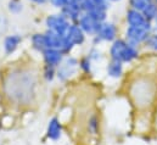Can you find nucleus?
<instances>
[{
    "label": "nucleus",
    "instance_id": "nucleus-1",
    "mask_svg": "<svg viewBox=\"0 0 157 145\" xmlns=\"http://www.w3.org/2000/svg\"><path fill=\"white\" fill-rule=\"evenodd\" d=\"M37 88L38 82L32 73H16L15 77H9L2 84L4 95L18 106L31 105L37 95Z\"/></svg>",
    "mask_w": 157,
    "mask_h": 145
},
{
    "label": "nucleus",
    "instance_id": "nucleus-2",
    "mask_svg": "<svg viewBox=\"0 0 157 145\" xmlns=\"http://www.w3.org/2000/svg\"><path fill=\"white\" fill-rule=\"evenodd\" d=\"M129 95L136 109L146 111L157 101V84L150 78H138L129 84Z\"/></svg>",
    "mask_w": 157,
    "mask_h": 145
},
{
    "label": "nucleus",
    "instance_id": "nucleus-3",
    "mask_svg": "<svg viewBox=\"0 0 157 145\" xmlns=\"http://www.w3.org/2000/svg\"><path fill=\"white\" fill-rule=\"evenodd\" d=\"M110 59L117 60L125 64H132L139 57V48L136 45L130 44L125 39H119L117 38L116 40L112 41L110 50H109Z\"/></svg>",
    "mask_w": 157,
    "mask_h": 145
},
{
    "label": "nucleus",
    "instance_id": "nucleus-4",
    "mask_svg": "<svg viewBox=\"0 0 157 145\" xmlns=\"http://www.w3.org/2000/svg\"><path fill=\"white\" fill-rule=\"evenodd\" d=\"M79 70V60L75 56L67 55L65 56L63 61L56 69V79L60 83H66L72 79Z\"/></svg>",
    "mask_w": 157,
    "mask_h": 145
},
{
    "label": "nucleus",
    "instance_id": "nucleus-5",
    "mask_svg": "<svg viewBox=\"0 0 157 145\" xmlns=\"http://www.w3.org/2000/svg\"><path fill=\"white\" fill-rule=\"evenodd\" d=\"M118 36V29L117 26L112 22H107V21H104L100 23V27H99V31L95 36L93 37L94 38V46L99 45L100 43L102 41H110L112 43L113 40L117 39Z\"/></svg>",
    "mask_w": 157,
    "mask_h": 145
},
{
    "label": "nucleus",
    "instance_id": "nucleus-6",
    "mask_svg": "<svg viewBox=\"0 0 157 145\" xmlns=\"http://www.w3.org/2000/svg\"><path fill=\"white\" fill-rule=\"evenodd\" d=\"M70 21L62 15H50L45 20V26L49 31H52L60 36H66L67 29L70 27Z\"/></svg>",
    "mask_w": 157,
    "mask_h": 145
},
{
    "label": "nucleus",
    "instance_id": "nucleus-7",
    "mask_svg": "<svg viewBox=\"0 0 157 145\" xmlns=\"http://www.w3.org/2000/svg\"><path fill=\"white\" fill-rule=\"evenodd\" d=\"M150 34H151V31H149L146 28L128 26L125 29V38L124 39L127 41H129L130 44L139 46L141 44H145V41L147 40Z\"/></svg>",
    "mask_w": 157,
    "mask_h": 145
},
{
    "label": "nucleus",
    "instance_id": "nucleus-8",
    "mask_svg": "<svg viewBox=\"0 0 157 145\" xmlns=\"http://www.w3.org/2000/svg\"><path fill=\"white\" fill-rule=\"evenodd\" d=\"M125 20H127L128 26H132V27H143V28H146L149 31H152V22L147 21L145 18V16L143 15V12L139 11V10L129 9L127 11Z\"/></svg>",
    "mask_w": 157,
    "mask_h": 145
},
{
    "label": "nucleus",
    "instance_id": "nucleus-9",
    "mask_svg": "<svg viewBox=\"0 0 157 145\" xmlns=\"http://www.w3.org/2000/svg\"><path fill=\"white\" fill-rule=\"evenodd\" d=\"M63 134V126L59 117H51L46 124L45 135L50 142H59Z\"/></svg>",
    "mask_w": 157,
    "mask_h": 145
},
{
    "label": "nucleus",
    "instance_id": "nucleus-10",
    "mask_svg": "<svg viewBox=\"0 0 157 145\" xmlns=\"http://www.w3.org/2000/svg\"><path fill=\"white\" fill-rule=\"evenodd\" d=\"M41 57H43V62L46 66H51V67H59L60 64L63 61L65 55L61 50L59 49H51L48 48L41 53Z\"/></svg>",
    "mask_w": 157,
    "mask_h": 145
},
{
    "label": "nucleus",
    "instance_id": "nucleus-11",
    "mask_svg": "<svg viewBox=\"0 0 157 145\" xmlns=\"http://www.w3.org/2000/svg\"><path fill=\"white\" fill-rule=\"evenodd\" d=\"M77 25L84 31V33L86 36H91L94 37L98 31H99V27H100V22L95 21L91 16H89L88 14H83L77 21Z\"/></svg>",
    "mask_w": 157,
    "mask_h": 145
},
{
    "label": "nucleus",
    "instance_id": "nucleus-12",
    "mask_svg": "<svg viewBox=\"0 0 157 145\" xmlns=\"http://www.w3.org/2000/svg\"><path fill=\"white\" fill-rule=\"evenodd\" d=\"M66 37L73 43L75 46H78V45L84 44L86 34L84 33V31L79 27L77 23H71L70 27H68V29H67Z\"/></svg>",
    "mask_w": 157,
    "mask_h": 145
},
{
    "label": "nucleus",
    "instance_id": "nucleus-13",
    "mask_svg": "<svg viewBox=\"0 0 157 145\" xmlns=\"http://www.w3.org/2000/svg\"><path fill=\"white\" fill-rule=\"evenodd\" d=\"M106 74L111 79H119L124 74V64L110 59V61L106 65Z\"/></svg>",
    "mask_w": 157,
    "mask_h": 145
},
{
    "label": "nucleus",
    "instance_id": "nucleus-14",
    "mask_svg": "<svg viewBox=\"0 0 157 145\" xmlns=\"http://www.w3.org/2000/svg\"><path fill=\"white\" fill-rule=\"evenodd\" d=\"M61 14L68 20V21H78V18L83 15V10L80 4L68 2L65 7L61 9Z\"/></svg>",
    "mask_w": 157,
    "mask_h": 145
},
{
    "label": "nucleus",
    "instance_id": "nucleus-15",
    "mask_svg": "<svg viewBox=\"0 0 157 145\" xmlns=\"http://www.w3.org/2000/svg\"><path fill=\"white\" fill-rule=\"evenodd\" d=\"M22 43V37L20 34H11V36H6L2 43V48H4V53L6 55H12L17 48L20 46V44Z\"/></svg>",
    "mask_w": 157,
    "mask_h": 145
},
{
    "label": "nucleus",
    "instance_id": "nucleus-16",
    "mask_svg": "<svg viewBox=\"0 0 157 145\" xmlns=\"http://www.w3.org/2000/svg\"><path fill=\"white\" fill-rule=\"evenodd\" d=\"M44 34H45V40H46V48L59 49V50L62 49L66 36H60V34H57L52 31H49V29Z\"/></svg>",
    "mask_w": 157,
    "mask_h": 145
},
{
    "label": "nucleus",
    "instance_id": "nucleus-17",
    "mask_svg": "<svg viewBox=\"0 0 157 145\" xmlns=\"http://www.w3.org/2000/svg\"><path fill=\"white\" fill-rule=\"evenodd\" d=\"M85 129L89 135H98L100 132V118L96 113H91L85 123Z\"/></svg>",
    "mask_w": 157,
    "mask_h": 145
},
{
    "label": "nucleus",
    "instance_id": "nucleus-18",
    "mask_svg": "<svg viewBox=\"0 0 157 145\" xmlns=\"http://www.w3.org/2000/svg\"><path fill=\"white\" fill-rule=\"evenodd\" d=\"M31 45L32 48L38 51V53H43L46 48V40H45V34L44 33H36L31 37Z\"/></svg>",
    "mask_w": 157,
    "mask_h": 145
},
{
    "label": "nucleus",
    "instance_id": "nucleus-19",
    "mask_svg": "<svg viewBox=\"0 0 157 145\" xmlns=\"http://www.w3.org/2000/svg\"><path fill=\"white\" fill-rule=\"evenodd\" d=\"M143 15L145 16V18L150 22H154V20L157 17V2L152 1L151 4H149L143 11Z\"/></svg>",
    "mask_w": 157,
    "mask_h": 145
},
{
    "label": "nucleus",
    "instance_id": "nucleus-20",
    "mask_svg": "<svg viewBox=\"0 0 157 145\" xmlns=\"http://www.w3.org/2000/svg\"><path fill=\"white\" fill-rule=\"evenodd\" d=\"M93 64L94 62L88 56H84L79 60V70L82 71L83 74L90 76V74H93Z\"/></svg>",
    "mask_w": 157,
    "mask_h": 145
},
{
    "label": "nucleus",
    "instance_id": "nucleus-21",
    "mask_svg": "<svg viewBox=\"0 0 157 145\" xmlns=\"http://www.w3.org/2000/svg\"><path fill=\"white\" fill-rule=\"evenodd\" d=\"M41 77L46 83H52L56 79V67H51V66L44 65Z\"/></svg>",
    "mask_w": 157,
    "mask_h": 145
},
{
    "label": "nucleus",
    "instance_id": "nucleus-22",
    "mask_svg": "<svg viewBox=\"0 0 157 145\" xmlns=\"http://www.w3.org/2000/svg\"><path fill=\"white\" fill-rule=\"evenodd\" d=\"M93 62H100L102 59H104V55H102V53L96 48V46H94V48H91L89 51H88V55H86Z\"/></svg>",
    "mask_w": 157,
    "mask_h": 145
},
{
    "label": "nucleus",
    "instance_id": "nucleus-23",
    "mask_svg": "<svg viewBox=\"0 0 157 145\" xmlns=\"http://www.w3.org/2000/svg\"><path fill=\"white\" fill-rule=\"evenodd\" d=\"M152 1H155V0H130V6H132V9L143 11Z\"/></svg>",
    "mask_w": 157,
    "mask_h": 145
},
{
    "label": "nucleus",
    "instance_id": "nucleus-24",
    "mask_svg": "<svg viewBox=\"0 0 157 145\" xmlns=\"http://www.w3.org/2000/svg\"><path fill=\"white\" fill-rule=\"evenodd\" d=\"M145 44H146L150 49L157 51V33H155V34L151 33V34L149 36V38H147V40L145 41Z\"/></svg>",
    "mask_w": 157,
    "mask_h": 145
},
{
    "label": "nucleus",
    "instance_id": "nucleus-25",
    "mask_svg": "<svg viewBox=\"0 0 157 145\" xmlns=\"http://www.w3.org/2000/svg\"><path fill=\"white\" fill-rule=\"evenodd\" d=\"M9 9H10L11 12L17 14V12H20L22 10V4L20 1H17V0H11L9 2Z\"/></svg>",
    "mask_w": 157,
    "mask_h": 145
},
{
    "label": "nucleus",
    "instance_id": "nucleus-26",
    "mask_svg": "<svg viewBox=\"0 0 157 145\" xmlns=\"http://www.w3.org/2000/svg\"><path fill=\"white\" fill-rule=\"evenodd\" d=\"M50 2L52 6H55L57 9H62L70 2V0H50Z\"/></svg>",
    "mask_w": 157,
    "mask_h": 145
},
{
    "label": "nucleus",
    "instance_id": "nucleus-27",
    "mask_svg": "<svg viewBox=\"0 0 157 145\" xmlns=\"http://www.w3.org/2000/svg\"><path fill=\"white\" fill-rule=\"evenodd\" d=\"M6 25H7L6 18L4 17V15H0V36L5 32V29H6Z\"/></svg>",
    "mask_w": 157,
    "mask_h": 145
},
{
    "label": "nucleus",
    "instance_id": "nucleus-28",
    "mask_svg": "<svg viewBox=\"0 0 157 145\" xmlns=\"http://www.w3.org/2000/svg\"><path fill=\"white\" fill-rule=\"evenodd\" d=\"M31 1H33V2H36V4H44L46 0H31Z\"/></svg>",
    "mask_w": 157,
    "mask_h": 145
},
{
    "label": "nucleus",
    "instance_id": "nucleus-29",
    "mask_svg": "<svg viewBox=\"0 0 157 145\" xmlns=\"http://www.w3.org/2000/svg\"><path fill=\"white\" fill-rule=\"evenodd\" d=\"M70 2H73V4H82L83 0H70Z\"/></svg>",
    "mask_w": 157,
    "mask_h": 145
},
{
    "label": "nucleus",
    "instance_id": "nucleus-30",
    "mask_svg": "<svg viewBox=\"0 0 157 145\" xmlns=\"http://www.w3.org/2000/svg\"><path fill=\"white\" fill-rule=\"evenodd\" d=\"M109 1H119V0H109Z\"/></svg>",
    "mask_w": 157,
    "mask_h": 145
},
{
    "label": "nucleus",
    "instance_id": "nucleus-31",
    "mask_svg": "<svg viewBox=\"0 0 157 145\" xmlns=\"http://www.w3.org/2000/svg\"><path fill=\"white\" fill-rule=\"evenodd\" d=\"M155 1H156V2H157V0H155Z\"/></svg>",
    "mask_w": 157,
    "mask_h": 145
}]
</instances>
